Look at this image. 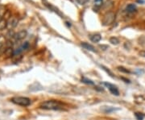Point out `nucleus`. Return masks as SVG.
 <instances>
[{
	"label": "nucleus",
	"mask_w": 145,
	"mask_h": 120,
	"mask_svg": "<svg viewBox=\"0 0 145 120\" xmlns=\"http://www.w3.org/2000/svg\"><path fill=\"white\" fill-rule=\"evenodd\" d=\"M119 108H115V107H112V106H103V108H102V111H103L105 113H111V112H114V111H119Z\"/></svg>",
	"instance_id": "nucleus-9"
},
{
	"label": "nucleus",
	"mask_w": 145,
	"mask_h": 120,
	"mask_svg": "<svg viewBox=\"0 0 145 120\" xmlns=\"http://www.w3.org/2000/svg\"><path fill=\"white\" fill-rule=\"evenodd\" d=\"M81 81L83 82V83H85V84L90 85V86H94V82L93 81H91V80L86 78V77H82V78H81Z\"/></svg>",
	"instance_id": "nucleus-13"
},
{
	"label": "nucleus",
	"mask_w": 145,
	"mask_h": 120,
	"mask_svg": "<svg viewBox=\"0 0 145 120\" xmlns=\"http://www.w3.org/2000/svg\"><path fill=\"white\" fill-rule=\"evenodd\" d=\"M64 105L61 102L56 100H48L43 102L40 105V108L44 110H50V111H60L63 109Z\"/></svg>",
	"instance_id": "nucleus-1"
},
{
	"label": "nucleus",
	"mask_w": 145,
	"mask_h": 120,
	"mask_svg": "<svg viewBox=\"0 0 145 120\" xmlns=\"http://www.w3.org/2000/svg\"><path fill=\"white\" fill-rule=\"evenodd\" d=\"M102 68L104 70L106 71V72H107V73H108V74L110 75V76L111 77H114V75H113V73H112V72H111V70H110V69H107V68H106V67H105V66H102Z\"/></svg>",
	"instance_id": "nucleus-19"
},
{
	"label": "nucleus",
	"mask_w": 145,
	"mask_h": 120,
	"mask_svg": "<svg viewBox=\"0 0 145 120\" xmlns=\"http://www.w3.org/2000/svg\"><path fill=\"white\" fill-rule=\"evenodd\" d=\"M114 19H115V15H114L113 12L109 11L103 16L102 24H103V25H105V26H108V25H111L114 23Z\"/></svg>",
	"instance_id": "nucleus-3"
},
{
	"label": "nucleus",
	"mask_w": 145,
	"mask_h": 120,
	"mask_svg": "<svg viewBox=\"0 0 145 120\" xmlns=\"http://www.w3.org/2000/svg\"><path fill=\"white\" fill-rule=\"evenodd\" d=\"M4 54L7 57H11L14 56V50L12 49V48H7L6 50H5Z\"/></svg>",
	"instance_id": "nucleus-11"
},
{
	"label": "nucleus",
	"mask_w": 145,
	"mask_h": 120,
	"mask_svg": "<svg viewBox=\"0 0 145 120\" xmlns=\"http://www.w3.org/2000/svg\"><path fill=\"white\" fill-rule=\"evenodd\" d=\"M76 2L80 5H84L86 2V0H76Z\"/></svg>",
	"instance_id": "nucleus-20"
},
{
	"label": "nucleus",
	"mask_w": 145,
	"mask_h": 120,
	"mask_svg": "<svg viewBox=\"0 0 145 120\" xmlns=\"http://www.w3.org/2000/svg\"><path fill=\"white\" fill-rule=\"evenodd\" d=\"M126 11L129 14H133L136 11V6L135 4H129L126 7Z\"/></svg>",
	"instance_id": "nucleus-7"
},
{
	"label": "nucleus",
	"mask_w": 145,
	"mask_h": 120,
	"mask_svg": "<svg viewBox=\"0 0 145 120\" xmlns=\"http://www.w3.org/2000/svg\"><path fill=\"white\" fill-rule=\"evenodd\" d=\"M18 19L15 16H11L8 20H7V28H8L9 30H12L13 28H15L17 24H18Z\"/></svg>",
	"instance_id": "nucleus-4"
},
{
	"label": "nucleus",
	"mask_w": 145,
	"mask_h": 120,
	"mask_svg": "<svg viewBox=\"0 0 145 120\" xmlns=\"http://www.w3.org/2000/svg\"><path fill=\"white\" fill-rule=\"evenodd\" d=\"M96 2H99V1H101V0H95Z\"/></svg>",
	"instance_id": "nucleus-23"
},
{
	"label": "nucleus",
	"mask_w": 145,
	"mask_h": 120,
	"mask_svg": "<svg viewBox=\"0 0 145 120\" xmlns=\"http://www.w3.org/2000/svg\"><path fill=\"white\" fill-rule=\"evenodd\" d=\"M29 46H30V44H29L28 42H24V43L23 44V45L21 46V48L23 50H27V49H28Z\"/></svg>",
	"instance_id": "nucleus-18"
},
{
	"label": "nucleus",
	"mask_w": 145,
	"mask_h": 120,
	"mask_svg": "<svg viewBox=\"0 0 145 120\" xmlns=\"http://www.w3.org/2000/svg\"><path fill=\"white\" fill-rule=\"evenodd\" d=\"M110 42L112 44H118L119 43V39L117 38V37H111V38H110Z\"/></svg>",
	"instance_id": "nucleus-14"
},
{
	"label": "nucleus",
	"mask_w": 145,
	"mask_h": 120,
	"mask_svg": "<svg viewBox=\"0 0 145 120\" xmlns=\"http://www.w3.org/2000/svg\"><path fill=\"white\" fill-rule=\"evenodd\" d=\"M89 39H90V40L92 42H94V43H98V42L102 40V36L100 34H94V35L90 36Z\"/></svg>",
	"instance_id": "nucleus-8"
},
{
	"label": "nucleus",
	"mask_w": 145,
	"mask_h": 120,
	"mask_svg": "<svg viewBox=\"0 0 145 120\" xmlns=\"http://www.w3.org/2000/svg\"><path fill=\"white\" fill-rule=\"evenodd\" d=\"M135 116H136V118L137 120H143L144 118V115L142 113H139V112H136V113H135Z\"/></svg>",
	"instance_id": "nucleus-15"
},
{
	"label": "nucleus",
	"mask_w": 145,
	"mask_h": 120,
	"mask_svg": "<svg viewBox=\"0 0 145 120\" xmlns=\"http://www.w3.org/2000/svg\"><path fill=\"white\" fill-rule=\"evenodd\" d=\"M139 54H140L142 56H145V52H141Z\"/></svg>",
	"instance_id": "nucleus-22"
},
{
	"label": "nucleus",
	"mask_w": 145,
	"mask_h": 120,
	"mask_svg": "<svg viewBox=\"0 0 145 120\" xmlns=\"http://www.w3.org/2000/svg\"><path fill=\"white\" fill-rule=\"evenodd\" d=\"M7 21L4 19H1L0 20V31H2L5 28H7Z\"/></svg>",
	"instance_id": "nucleus-12"
},
{
	"label": "nucleus",
	"mask_w": 145,
	"mask_h": 120,
	"mask_svg": "<svg viewBox=\"0 0 145 120\" xmlns=\"http://www.w3.org/2000/svg\"><path fill=\"white\" fill-rule=\"evenodd\" d=\"M13 103L21 106H28L31 104V99L26 97H14L11 99Z\"/></svg>",
	"instance_id": "nucleus-2"
},
{
	"label": "nucleus",
	"mask_w": 145,
	"mask_h": 120,
	"mask_svg": "<svg viewBox=\"0 0 145 120\" xmlns=\"http://www.w3.org/2000/svg\"><path fill=\"white\" fill-rule=\"evenodd\" d=\"M23 51H24V50L22 49L21 47H20V48H16V50H14V56H18V55L21 54V52Z\"/></svg>",
	"instance_id": "nucleus-17"
},
{
	"label": "nucleus",
	"mask_w": 145,
	"mask_h": 120,
	"mask_svg": "<svg viewBox=\"0 0 145 120\" xmlns=\"http://www.w3.org/2000/svg\"><path fill=\"white\" fill-rule=\"evenodd\" d=\"M81 46L83 47V48H86V49L89 50V51H91V52H97L96 50H95V48H94V47L92 46L91 44H87V43H82L81 44Z\"/></svg>",
	"instance_id": "nucleus-10"
},
{
	"label": "nucleus",
	"mask_w": 145,
	"mask_h": 120,
	"mask_svg": "<svg viewBox=\"0 0 145 120\" xmlns=\"http://www.w3.org/2000/svg\"><path fill=\"white\" fill-rule=\"evenodd\" d=\"M103 85H105L106 87H108L110 92H111L112 94H114V95H115V96L119 95V89H118V88H117V86H115L114 85L111 84V83H107V82H104Z\"/></svg>",
	"instance_id": "nucleus-5"
},
{
	"label": "nucleus",
	"mask_w": 145,
	"mask_h": 120,
	"mask_svg": "<svg viewBox=\"0 0 145 120\" xmlns=\"http://www.w3.org/2000/svg\"><path fill=\"white\" fill-rule=\"evenodd\" d=\"M118 69H119V71L122 72H125V73H131V71L128 70V69H126V68H124V67L119 66V67H118Z\"/></svg>",
	"instance_id": "nucleus-16"
},
{
	"label": "nucleus",
	"mask_w": 145,
	"mask_h": 120,
	"mask_svg": "<svg viewBox=\"0 0 145 120\" xmlns=\"http://www.w3.org/2000/svg\"><path fill=\"white\" fill-rule=\"evenodd\" d=\"M27 31H25V30H22V31L19 32L18 33H16V35H15L14 39L16 40V41L22 40H24L25 37L27 36Z\"/></svg>",
	"instance_id": "nucleus-6"
},
{
	"label": "nucleus",
	"mask_w": 145,
	"mask_h": 120,
	"mask_svg": "<svg viewBox=\"0 0 145 120\" xmlns=\"http://www.w3.org/2000/svg\"><path fill=\"white\" fill-rule=\"evenodd\" d=\"M121 79H122V80H123V81H125V82H126V83H130V82H131L128 79H126V78H124V77H122Z\"/></svg>",
	"instance_id": "nucleus-21"
}]
</instances>
